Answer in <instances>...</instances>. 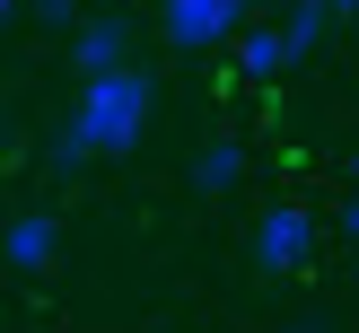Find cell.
<instances>
[{
    "label": "cell",
    "instance_id": "cell-1",
    "mask_svg": "<svg viewBox=\"0 0 359 333\" xmlns=\"http://www.w3.org/2000/svg\"><path fill=\"white\" fill-rule=\"evenodd\" d=\"M149 114H158V79L140 62H114V70H97V79L79 88V105L62 114V132L79 140V158H123V149H140Z\"/></svg>",
    "mask_w": 359,
    "mask_h": 333
},
{
    "label": "cell",
    "instance_id": "cell-2",
    "mask_svg": "<svg viewBox=\"0 0 359 333\" xmlns=\"http://www.w3.org/2000/svg\"><path fill=\"white\" fill-rule=\"evenodd\" d=\"M307 254H316V210L272 202L255 219V272H307Z\"/></svg>",
    "mask_w": 359,
    "mask_h": 333
},
{
    "label": "cell",
    "instance_id": "cell-3",
    "mask_svg": "<svg viewBox=\"0 0 359 333\" xmlns=\"http://www.w3.org/2000/svg\"><path fill=\"white\" fill-rule=\"evenodd\" d=\"M70 62H79V79H97V70L132 62V18H123V9L79 18V27H70Z\"/></svg>",
    "mask_w": 359,
    "mask_h": 333
},
{
    "label": "cell",
    "instance_id": "cell-4",
    "mask_svg": "<svg viewBox=\"0 0 359 333\" xmlns=\"http://www.w3.org/2000/svg\"><path fill=\"white\" fill-rule=\"evenodd\" d=\"M245 27V0H167V35L184 53H202V44H228V35Z\"/></svg>",
    "mask_w": 359,
    "mask_h": 333
},
{
    "label": "cell",
    "instance_id": "cell-5",
    "mask_svg": "<svg viewBox=\"0 0 359 333\" xmlns=\"http://www.w3.org/2000/svg\"><path fill=\"white\" fill-rule=\"evenodd\" d=\"M53 254H62V228H53V210H18V219H0V263H18V272L44 280Z\"/></svg>",
    "mask_w": 359,
    "mask_h": 333
},
{
    "label": "cell",
    "instance_id": "cell-6",
    "mask_svg": "<svg viewBox=\"0 0 359 333\" xmlns=\"http://www.w3.org/2000/svg\"><path fill=\"white\" fill-rule=\"evenodd\" d=\"M228 53H237V79H255V88H263V79H280V70L298 62L280 27H237V35H228Z\"/></svg>",
    "mask_w": 359,
    "mask_h": 333
},
{
    "label": "cell",
    "instance_id": "cell-7",
    "mask_svg": "<svg viewBox=\"0 0 359 333\" xmlns=\"http://www.w3.org/2000/svg\"><path fill=\"white\" fill-rule=\"evenodd\" d=\"M333 27V0H280V35H290V53H316Z\"/></svg>",
    "mask_w": 359,
    "mask_h": 333
},
{
    "label": "cell",
    "instance_id": "cell-8",
    "mask_svg": "<svg viewBox=\"0 0 359 333\" xmlns=\"http://www.w3.org/2000/svg\"><path fill=\"white\" fill-rule=\"evenodd\" d=\"M237 175H245V140H210V149L193 158V184H202V193H228Z\"/></svg>",
    "mask_w": 359,
    "mask_h": 333
},
{
    "label": "cell",
    "instance_id": "cell-9",
    "mask_svg": "<svg viewBox=\"0 0 359 333\" xmlns=\"http://www.w3.org/2000/svg\"><path fill=\"white\" fill-rule=\"evenodd\" d=\"M88 0H35V27H79Z\"/></svg>",
    "mask_w": 359,
    "mask_h": 333
},
{
    "label": "cell",
    "instance_id": "cell-10",
    "mask_svg": "<svg viewBox=\"0 0 359 333\" xmlns=\"http://www.w3.org/2000/svg\"><path fill=\"white\" fill-rule=\"evenodd\" d=\"M342 228H351V237H359V184H351V202H342Z\"/></svg>",
    "mask_w": 359,
    "mask_h": 333
},
{
    "label": "cell",
    "instance_id": "cell-11",
    "mask_svg": "<svg viewBox=\"0 0 359 333\" xmlns=\"http://www.w3.org/2000/svg\"><path fill=\"white\" fill-rule=\"evenodd\" d=\"M333 18H359V0H333Z\"/></svg>",
    "mask_w": 359,
    "mask_h": 333
},
{
    "label": "cell",
    "instance_id": "cell-12",
    "mask_svg": "<svg viewBox=\"0 0 359 333\" xmlns=\"http://www.w3.org/2000/svg\"><path fill=\"white\" fill-rule=\"evenodd\" d=\"M280 333H325V325H316V315H307V325H280Z\"/></svg>",
    "mask_w": 359,
    "mask_h": 333
},
{
    "label": "cell",
    "instance_id": "cell-13",
    "mask_svg": "<svg viewBox=\"0 0 359 333\" xmlns=\"http://www.w3.org/2000/svg\"><path fill=\"white\" fill-rule=\"evenodd\" d=\"M9 18H18V0H0V27H9Z\"/></svg>",
    "mask_w": 359,
    "mask_h": 333
},
{
    "label": "cell",
    "instance_id": "cell-14",
    "mask_svg": "<svg viewBox=\"0 0 359 333\" xmlns=\"http://www.w3.org/2000/svg\"><path fill=\"white\" fill-rule=\"evenodd\" d=\"M351 184H359V140H351Z\"/></svg>",
    "mask_w": 359,
    "mask_h": 333
},
{
    "label": "cell",
    "instance_id": "cell-15",
    "mask_svg": "<svg viewBox=\"0 0 359 333\" xmlns=\"http://www.w3.org/2000/svg\"><path fill=\"white\" fill-rule=\"evenodd\" d=\"M245 9H280V0H245Z\"/></svg>",
    "mask_w": 359,
    "mask_h": 333
},
{
    "label": "cell",
    "instance_id": "cell-16",
    "mask_svg": "<svg viewBox=\"0 0 359 333\" xmlns=\"http://www.w3.org/2000/svg\"><path fill=\"white\" fill-rule=\"evenodd\" d=\"M105 9H114V0H105Z\"/></svg>",
    "mask_w": 359,
    "mask_h": 333
}]
</instances>
